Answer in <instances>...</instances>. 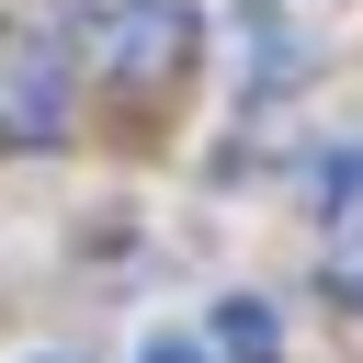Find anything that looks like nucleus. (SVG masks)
<instances>
[{
  "label": "nucleus",
  "instance_id": "nucleus-4",
  "mask_svg": "<svg viewBox=\"0 0 363 363\" xmlns=\"http://www.w3.org/2000/svg\"><path fill=\"white\" fill-rule=\"evenodd\" d=\"M329 295H340V306H363V204H352V216H329Z\"/></svg>",
  "mask_w": 363,
  "mask_h": 363
},
{
  "label": "nucleus",
  "instance_id": "nucleus-3",
  "mask_svg": "<svg viewBox=\"0 0 363 363\" xmlns=\"http://www.w3.org/2000/svg\"><path fill=\"white\" fill-rule=\"evenodd\" d=\"M216 352H227V363H284L272 306H261V295H227V306H216Z\"/></svg>",
  "mask_w": 363,
  "mask_h": 363
},
{
  "label": "nucleus",
  "instance_id": "nucleus-2",
  "mask_svg": "<svg viewBox=\"0 0 363 363\" xmlns=\"http://www.w3.org/2000/svg\"><path fill=\"white\" fill-rule=\"evenodd\" d=\"M79 79H68V57H57V34H34V23H0V159H23V147H57L68 136V102Z\"/></svg>",
  "mask_w": 363,
  "mask_h": 363
},
{
  "label": "nucleus",
  "instance_id": "nucleus-1",
  "mask_svg": "<svg viewBox=\"0 0 363 363\" xmlns=\"http://www.w3.org/2000/svg\"><path fill=\"white\" fill-rule=\"evenodd\" d=\"M193 0H68V57L125 91H170L193 68Z\"/></svg>",
  "mask_w": 363,
  "mask_h": 363
},
{
  "label": "nucleus",
  "instance_id": "nucleus-5",
  "mask_svg": "<svg viewBox=\"0 0 363 363\" xmlns=\"http://www.w3.org/2000/svg\"><path fill=\"white\" fill-rule=\"evenodd\" d=\"M136 363H216V352H204V340H147Z\"/></svg>",
  "mask_w": 363,
  "mask_h": 363
},
{
  "label": "nucleus",
  "instance_id": "nucleus-6",
  "mask_svg": "<svg viewBox=\"0 0 363 363\" xmlns=\"http://www.w3.org/2000/svg\"><path fill=\"white\" fill-rule=\"evenodd\" d=\"M45 363H57V352H45Z\"/></svg>",
  "mask_w": 363,
  "mask_h": 363
}]
</instances>
